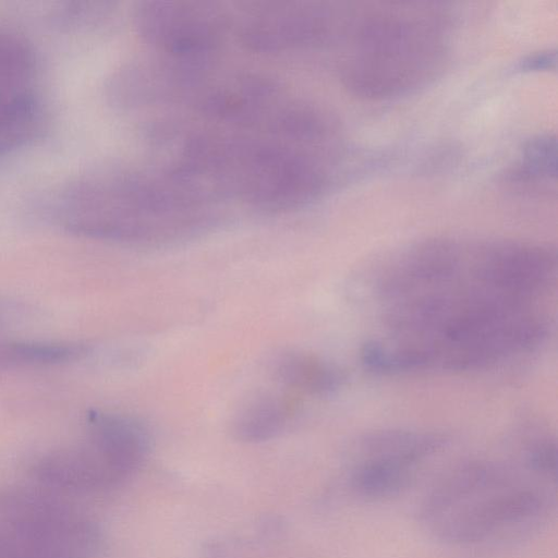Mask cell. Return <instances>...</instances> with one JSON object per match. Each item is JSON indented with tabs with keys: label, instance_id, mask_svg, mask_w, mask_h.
<instances>
[{
	"label": "cell",
	"instance_id": "obj_1",
	"mask_svg": "<svg viewBox=\"0 0 558 558\" xmlns=\"http://www.w3.org/2000/svg\"><path fill=\"white\" fill-rule=\"evenodd\" d=\"M339 131L328 112L294 96L255 123L186 128L170 150L226 202L280 214L328 190L342 156Z\"/></svg>",
	"mask_w": 558,
	"mask_h": 558
},
{
	"label": "cell",
	"instance_id": "obj_2",
	"mask_svg": "<svg viewBox=\"0 0 558 558\" xmlns=\"http://www.w3.org/2000/svg\"><path fill=\"white\" fill-rule=\"evenodd\" d=\"M226 206L203 182L169 162L88 173L60 190L49 211L58 226L78 236L161 245L211 230Z\"/></svg>",
	"mask_w": 558,
	"mask_h": 558
},
{
	"label": "cell",
	"instance_id": "obj_3",
	"mask_svg": "<svg viewBox=\"0 0 558 558\" xmlns=\"http://www.w3.org/2000/svg\"><path fill=\"white\" fill-rule=\"evenodd\" d=\"M555 487L522 463L470 460L432 484L420 502L418 521L430 536L451 546L518 541L548 522Z\"/></svg>",
	"mask_w": 558,
	"mask_h": 558
},
{
	"label": "cell",
	"instance_id": "obj_4",
	"mask_svg": "<svg viewBox=\"0 0 558 558\" xmlns=\"http://www.w3.org/2000/svg\"><path fill=\"white\" fill-rule=\"evenodd\" d=\"M442 10L409 3H379L343 11L336 38L344 51L339 74L365 98H388L425 83L441 68L449 40Z\"/></svg>",
	"mask_w": 558,
	"mask_h": 558
},
{
	"label": "cell",
	"instance_id": "obj_5",
	"mask_svg": "<svg viewBox=\"0 0 558 558\" xmlns=\"http://www.w3.org/2000/svg\"><path fill=\"white\" fill-rule=\"evenodd\" d=\"M148 448V435L134 418L92 411L86 416L83 438L43 454L32 472L39 483L54 492H105L130 478Z\"/></svg>",
	"mask_w": 558,
	"mask_h": 558
},
{
	"label": "cell",
	"instance_id": "obj_6",
	"mask_svg": "<svg viewBox=\"0 0 558 558\" xmlns=\"http://www.w3.org/2000/svg\"><path fill=\"white\" fill-rule=\"evenodd\" d=\"M100 533L81 510L48 493L0 489V558H93Z\"/></svg>",
	"mask_w": 558,
	"mask_h": 558
},
{
	"label": "cell",
	"instance_id": "obj_7",
	"mask_svg": "<svg viewBox=\"0 0 558 558\" xmlns=\"http://www.w3.org/2000/svg\"><path fill=\"white\" fill-rule=\"evenodd\" d=\"M445 444L442 436L430 433L383 430L365 435L353 447L347 488L365 501L397 497L413 485L421 465Z\"/></svg>",
	"mask_w": 558,
	"mask_h": 558
},
{
	"label": "cell",
	"instance_id": "obj_8",
	"mask_svg": "<svg viewBox=\"0 0 558 558\" xmlns=\"http://www.w3.org/2000/svg\"><path fill=\"white\" fill-rule=\"evenodd\" d=\"M132 17L155 54L180 60H216L231 33L229 8L215 2L142 1Z\"/></svg>",
	"mask_w": 558,
	"mask_h": 558
},
{
	"label": "cell",
	"instance_id": "obj_9",
	"mask_svg": "<svg viewBox=\"0 0 558 558\" xmlns=\"http://www.w3.org/2000/svg\"><path fill=\"white\" fill-rule=\"evenodd\" d=\"M230 10V31L258 53H283L336 38L340 10L325 2H241Z\"/></svg>",
	"mask_w": 558,
	"mask_h": 558
},
{
	"label": "cell",
	"instance_id": "obj_10",
	"mask_svg": "<svg viewBox=\"0 0 558 558\" xmlns=\"http://www.w3.org/2000/svg\"><path fill=\"white\" fill-rule=\"evenodd\" d=\"M89 352L90 347L80 341L4 338L0 340V372L71 364Z\"/></svg>",
	"mask_w": 558,
	"mask_h": 558
},
{
	"label": "cell",
	"instance_id": "obj_11",
	"mask_svg": "<svg viewBox=\"0 0 558 558\" xmlns=\"http://www.w3.org/2000/svg\"><path fill=\"white\" fill-rule=\"evenodd\" d=\"M294 412L295 404L288 397L266 393L240 409L232 420L231 430L240 441H267L286 429Z\"/></svg>",
	"mask_w": 558,
	"mask_h": 558
},
{
	"label": "cell",
	"instance_id": "obj_12",
	"mask_svg": "<svg viewBox=\"0 0 558 558\" xmlns=\"http://www.w3.org/2000/svg\"><path fill=\"white\" fill-rule=\"evenodd\" d=\"M275 375L287 387L311 395L332 392L343 381V375L336 366L300 351L281 354L275 362Z\"/></svg>",
	"mask_w": 558,
	"mask_h": 558
},
{
	"label": "cell",
	"instance_id": "obj_13",
	"mask_svg": "<svg viewBox=\"0 0 558 558\" xmlns=\"http://www.w3.org/2000/svg\"><path fill=\"white\" fill-rule=\"evenodd\" d=\"M507 180L525 186L549 184L556 178V141L550 135L530 140L509 168Z\"/></svg>",
	"mask_w": 558,
	"mask_h": 558
},
{
	"label": "cell",
	"instance_id": "obj_14",
	"mask_svg": "<svg viewBox=\"0 0 558 558\" xmlns=\"http://www.w3.org/2000/svg\"><path fill=\"white\" fill-rule=\"evenodd\" d=\"M26 312L22 303L0 299V333L24 319Z\"/></svg>",
	"mask_w": 558,
	"mask_h": 558
}]
</instances>
